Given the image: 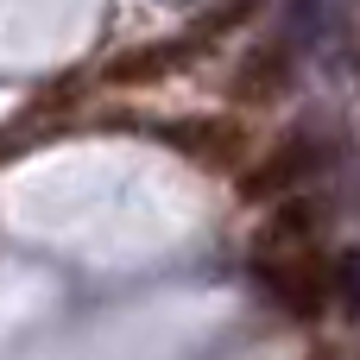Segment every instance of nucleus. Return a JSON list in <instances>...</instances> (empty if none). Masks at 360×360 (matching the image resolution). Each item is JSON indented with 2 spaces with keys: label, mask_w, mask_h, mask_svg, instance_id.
<instances>
[{
  "label": "nucleus",
  "mask_w": 360,
  "mask_h": 360,
  "mask_svg": "<svg viewBox=\"0 0 360 360\" xmlns=\"http://www.w3.org/2000/svg\"><path fill=\"white\" fill-rule=\"evenodd\" d=\"M266 297L285 316H323L329 310V259L316 247H291V253H259L253 259Z\"/></svg>",
  "instance_id": "obj_1"
},
{
  "label": "nucleus",
  "mask_w": 360,
  "mask_h": 360,
  "mask_svg": "<svg viewBox=\"0 0 360 360\" xmlns=\"http://www.w3.org/2000/svg\"><path fill=\"white\" fill-rule=\"evenodd\" d=\"M316 165H323L316 139H310V133H291V139H285L266 165H253V171H247V184H240V190H247L253 202H272V196H291V190H297Z\"/></svg>",
  "instance_id": "obj_2"
},
{
  "label": "nucleus",
  "mask_w": 360,
  "mask_h": 360,
  "mask_svg": "<svg viewBox=\"0 0 360 360\" xmlns=\"http://www.w3.org/2000/svg\"><path fill=\"white\" fill-rule=\"evenodd\" d=\"M285 89H291V51H285V44L247 51V57L234 63V76H228V95H234L240 108H266V101H278Z\"/></svg>",
  "instance_id": "obj_3"
},
{
  "label": "nucleus",
  "mask_w": 360,
  "mask_h": 360,
  "mask_svg": "<svg viewBox=\"0 0 360 360\" xmlns=\"http://www.w3.org/2000/svg\"><path fill=\"white\" fill-rule=\"evenodd\" d=\"M171 146H184V152H190L196 165H209V171H228V165H240V152H247V127L228 120V114L184 120V127H171Z\"/></svg>",
  "instance_id": "obj_4"
},
{
  "label": "nucleus",
  "mask_w": 360,
  "mask_h": 360,
  "mask_svg": "<svg viewBox=\"0 0 360 360\" xmlns=\"http://www.w3.org/2000/svg\"><path fill=\"white\" fill-rule=\"evenodd\" d=\"M202 38H190V44H139V51H120L114 63H108V82H120V89H139V82H158V76H171V70H184L190 63V51H196Z\"/></svg>",
  "instance_id": "obj_5"
},
{
  "label": "nucleus",
  "mask_w": 360,
  "mask_h": 360,
  "mask_svg": "<svg viewBox=\"0 0 360 360\" xmlns=\"http://www.w3.org/2000/svg\"><path fill=\"white\" fill-rule=\"evenodd\" d=\"M259 13V0H228V6H215L202 25H196V38H221V32H234V25H247Z\"/></svg>",
  "instance_id": "obj_6"
}]
</instances>
